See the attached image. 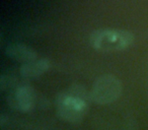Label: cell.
Returning <instances> with one entry per match:
<instances>
[{"label":"cell","instance_id":"cell-1","mask_svg":"<svg viewBox=\"0 0 148 130\" xmlns=\"http://www.w3.org/2000/svg\"><path fill=\"white\" fill-rule=\"evenodd\" d=\"M90 94L80 85H73L66 91L59 93L56 98L58 115L64 121L78 123L88 110Z\"/></svg>","mask_w":148,"mask_h":130},{"label":"cell","instance_id":"cell-2","mask_svg":"<svg viewBox=\"0 0 148 130\" xmlns=\"http://www.w3.org/2000/svg\"><path fill=\"white\" fill-rule=\"evenodd\" d=\"M134 35L129 31L119 29H101L89 36V44L97 51H123L133 44Z\"/></svg>","mask_w":148,"mask_h":130},{"label":"cell","instance_id":"cell-3","mask_svg":"<svg viewBox=\"0 0 148 130\" xmlns=\"http://www.w3.org/2000/svg\"><path fill=\"white\" fill-rule=\"evenodd\" d=\"M122 94V83L112 74H105L97 78L90 91L91 101L99 105H108L119 99Z\"/></svg>","mask_w":148,"mask_h":130},{"label":"cell","instance_id":"cell-4","mask_svg":"<svg viewBox=\"0 0 148 130\" xmlns=\"http://www.w3.org/2000/svg\"><path fill=\"white\" fill-rule=\"evenodd\" d=\"M9 104L12 108L21 112H29L35 107L37 102V94L29 85L18 87L8 98Z\"/></svg>","mask_w":148,"mask_h":130},{"label":"cell","instance_id":"cell-5","mask_svg":"<svg viewBox=\"0 0 148 130\" xmlns=\"http://www.w3.org/2000/svg\"><path fill=\"white\" fill-rule=\"evenodd\" d=\"M5 54L11 59L23 62V64L35 61L38 58L37 52L23 44H10L5 48Z\"/></svg>","mask_w":148,"mask_h":130},{"label":"cell","instance_id":"cell-6","mask_svg":"<svg viewBox=\"0 0 148 130\" xmlns=\"http://www.w3.org/2000/svg\"><path fill=\"white\" fill-rule=\"evenodd\" d=\"M51 66L50 60L43 58V59L35 60V61L29 62V63L23 64L19 68V73L21 76L25 78H32V77H38L44 74Z\"/></svg>","mask_w":148,"mask_h":130},{"label":"cell","instance_id":"cell-7","mask_svg":"<svg viewBox=\"0 0 148 130\" xmlns=\"http://www.w3.org/2000/svg\"><path fill=\"white\" fill-rule=\"evenodd\" d=\"M16 77L10 74H3L0 78V89L1 91H5L7 89H11L16 85Z\"/></svg>","mask_w":148,"mask_h":130},{"label":"cell","instance_id":"cell-8","mask_svg":"<svg viewBox=\"0 0 148 130\" xmlns=\"http://www.w3.org/2000/svg\"><path fill=\"white\" fill-rule=\"evenodd\" d=\"M6 121H8V118H6V116H5L4 114H2L1 117H0V125H1V127L4 126V123Z\"/></svg>","mask_w":148,"mask_h":130}]
</instances>
